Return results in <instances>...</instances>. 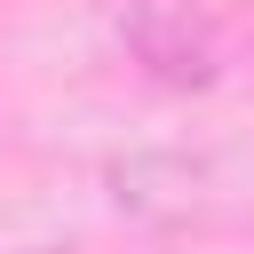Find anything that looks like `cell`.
<instances>
[{
	"label": "cell",
	"instance_id": "obj_1",
	"mask_svg": "<svg viewBox=\"0 0 254 254\" xmlns=\"http://www.w3.org/2000/svg\"><path fill=\"white\" fill-rule=\"evenodd\" d=\"M119 40H127V56H135L159 87H206L214 64H222L214 16L190 8V0H127V8H119Z\"/></svg>",
	"mask_w": 254,
	"mask_h": 254
},
{
	"label": "cell",
	"instance_id": "obj_2",
	"mask_svg": "<svg viewBox=\"0 0 254 254\" xmlns=\"http://www.w3.org/2000/svg\"><path fill=\"white\" fill-rule=\"evenodd\" d=\"M32 254H64V246H32Z\"/></svg>",
	"mask_w": 254,
	"mask_h": 254
}]
</instances>
